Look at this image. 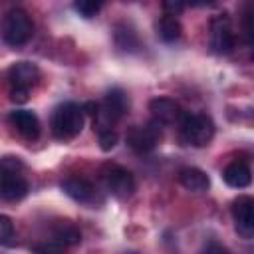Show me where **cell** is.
<instances>
[{
    "label": "cell",
    "instance_id": "6da1fadb",
    "mask_svg": "<svg viewBox=\"0 0 254 254\" xmlns=\"http://www.w3.org/2000/svg\"><path fill=\"white\" fill-rule=\"evenodd\" d=\"M179 125L181 141L190 147H204L214 135V123L206 113H183Z\"/></svg>",
    "mask_w": 254,
    "mask_h": 254
},
{
    "label": "cell",
    "instance_id": "7a4b0ae2",
    "mask_svg": "<svg viewBox=\"0 0 254 254\" xmlns=\"http://www.w3.org/2000/svg\"><path fill=\"white\" fill-rule=\"evenodd\" d=\"M85 121V111L83 105L77 103H64L54 111L52 117V129L58 139H71L83 129Z\"/></svg>",
    "mask_w": 254,
    "mask_h": 254
},
{
    "label": "cell",
    "instance_id": "3957f363",
    "mask_svg": "<svg viewBox=\"0 0 254 254\" xmlns=\"http://www.w3.org/2000/svg\"><path fill=\"white\" fill-rule=\"evenodd\" d=\"M34 34V24L30 16L22 8H14L4 16L2 22V38L8 46H22L26 44Z\"/></svg>",
    "mask_w": 254,
    "mask_h": 254
},
{
    "label": "cell",
    "instance_id": "277c9868",
    "mask_svg": "<svg viewBox=\"0 0 254 254\" xmlns=\"http://www.w3.org/2000/svg\"><path fill=\"white\" fill-rule=\"evenodd\" d=\"M125 139H127V145L135 153H139V155L149 153L157 147V143L161 139V123L153 121V123H147V125H135L127 131Z\"/></svg>",
    "mask_w": 254,
    "mask_h": 254
},
{
    "label": "cell",
    "instance_id": "5b68a950",
    "mask_svg": "<svg viewBox=\"0 0 254 254\" xmlns=\"http://www.w3.org/2000/svg\"><path fill=\"white\" fill-rule=\"evenodd\" d=\"M232 216L238 236L244 240L254 238V196H238L232 202Z\"/></svg>",
    "mask_w": 254,
    "mask_h": 254
},
{
    "label": "cell",
    "instance_id": "8992f818",
    "mask_svg": "<svg viewBox=\"0 0 254 254\" xmlns=\"http://www.w3.org/2000/svg\"><path fill=\"white\" fill-rule=\"evenodd\" d=\"M103 181L107 190L117 198H127L135 190V179L133 175L119 165H107L103 171Z\"/></svg>",
    "mask_w": 254,
    "mask_h": 254
},
{
    "label": "cell",
    "instance_id": "52a82bcc",
    "mask_svg": "<svg viewBox=\"0 0 254 254\" xmlns=\"http://www.w3.org/2000/svg\"><path fill=\"white\" fill-rule=\"evenodd\" d=\"M210 48L214 54H230L234 48V36L230 30V20L226 14H218L210 22Z\"/></svg>",
    "mask_w": 254,
    "mask_h": 254
},
{
    "label": "cell",
    "instance_id": "ba28073f",
    "mask_svg": "<svg viewBox=\"0 0 254 254\" xmlns=\"http://www.w3.org/2000/svg\"><path fill=\"white\" fill-rule=\"evenodd\" d=\"M99 109H101V113H103L111 123H115V121H119V119L127 113V109H129V99H127V95H125L123 89L113 87V89H109V91L105 93L103 105H101Z\"/></svg>",
    "mask_w": 254,
    "mask_h": 254
},
{
    "label": "cell",
    "instance_id": "9c48e42d",
    "mask_svg": "<svg viewBox=\"0 0 254 254\" xmlns=\"http://www.w3.org/2000/svg\"><path fill=\"white\" fill-rule=\"evenodd\" d=\"M10 123L16 127V131L24 139H36L40 135V119L30 109H14L10 113Z\"/></svg>",
    "mask_w": 254,
    "mask_h": 254
},
{
    "label": "cell",
    "instance_id": "30bf717a",
    "mask_svg": "<svg viewBox=\"0 0 254 254\" xmlns=\"http://www.w3.org/2000/svg\"><path fill=\"white\" fill-rule=\"evenodd\" d=\"M149 111L153 113L155 121L161 123V125H169V123L181 121V117H183L181 107L173 99H169V97H155V99H151Z\"/></svg>",
    "mask_w": 254,
    "mask_h": 254
},
{
    "label": "cell",
    "instance_id": "8fae6325",
    "mask_svg": "<svg viewBox=\"0 0 254 254\" xmlns=\"http://www.w3.org/2000/svg\"><path fill=\"white\" fill-rule=\"evenodd\" d=\"M28 192V183L16 171H2L0 179V194L4 200H20Z\"/></svg>",
    "mask_w": 254,
    "mask_h": 254
},
{
    "label": "cell",
    "instance_id": "7c38bea8",
    "mask_svg": "<svg viewBox=\"0 0 254 254\" xmlns=\"http://www.w3.org/2000/svg\"><path fill=\"white\" fill-rule=\"evenodd\" d=\"M40 75V69L32 62H16L8 67V79L12 87H26L32 85Z\"/></svg>",
    "mask_w": 254,
    "mask_h": 254
},
{
    "label": "cell",
    "instance_id": "4fadbf2b",
    "mask_svg": "<svg viewBox=\"0 0 254 254\" xmlns=\"http://www.w3.org/2000/svg\"><path fill=\"white\" fill-rule=\"evenodd\" d=\"M222 179L232 189H244L252 183V171L244 161H234L224 169Z\"/></svg>",
    "mask_w": 254,
    "mask_h": 254
},
{
    "label": "cell",
    "instance_id": "5bb4252c",
    "mask_svg": "<svg viewBox=\"0 0 254 254\" xmlns=\"http://www.w3.org/2000/svg\"><path fill=\"white\" fill-rule=\"evenodd\" d=\"M179 181H181V185H183L187 190H190V192H204V190H208V187H210L208 175H206L204 171L196 169V167H187V169H183V171L179 173Z\"/></svg>",
    "mask_w": 254,
    "mask_h": 254
},
{
    "label": "cell",
    "instance_id": "9a60e30c",
    "mask_svg": "<svg viewBox=\"0 0 254 254\" xmlns=\"http://www.w3.org/2000/svg\"><path fill=\"white\" fill-rule=\"evenodd\" d=\"M62 190H64L69 198H73V200H77V202H87V200L91 198V194H93V187H91L85 179H79V177H69V179H65V181L62 183Z\"/></svg>",
    "mask_w": 254,
    "mask_h": 254
},
{
    "label": "cell",
    "instance_id": "2e32d148",
    "mask_svg": "<svg viewBox=\"0 0 254 254\" xmlns=\"http://www.w3.org/2000/svg\"><path fill=\"white\" fill-rule=\"evenodd\" d=\"M181 22L175 18V16H163L157 24V34L163 42H175L181 38Z\"/></svg>",
    "mask_w": 254,
    "mask_h": 254
},
{
    "label": "cell",
    "instance_id": "e0dca14e",
    "mask_svg": "<svg viewBox=\"0 0 254 254\" xmlns=\"http://www.w3.org/2000/svg\"><path fill=\"white\" fill-rule=\"evenodd\" d=\"M54 240L62 242L65 248H67V246H75V244L81 240V232H79L73 224H69V222H60V224L54 228Z\"/></svg>",
    "mask_w": 254,
    "mask_h": 254
},
{
    "label": "cell",
    "instance_id": "ac0fdd59",
    "mask_svg": "<svg viewBox=\"0 0 254 254\" xmlns=\"http://www.w3.org/2000/svg\"><path fill=\"white\" fill-rule=\"evenodd\" d=\"M115 44L121 50H137L139 48V40H137L135 32L127 26H117L115 28Z\"/></svg>",
    "mask_w": 254,
    "mask_h": 254
},
{
    "label": "cell",
    "instance_id": "d6986e66",
    "mask_svg": "<svg viewBox=\"0 0 254 254\" xmlns=\"http://www.w3.org/2000/svg\"><path fill=\"white\" fill-rule=\"evenodd\" d=\"M242 36L244 40L254 46V4H248L242 14Z\"/></svg>",
    "mask_w": 254,
    "mask_h": 254
},
{
    "label": "cell",
    "instance_id": "ffe728a7",
    "mask_svg": "<svg viewBox=\"0 0 254 254\" xmlns=\"http://www.w3.org/2000/svg\"><path fill=\"white\" fill-rule=\"evenodd\" d=\"M32 252H34V254H65V246H64L62 242L50 238V240H44V242L36 244V246L32 248Z\"/></svg>",
    "mask_w": 254,
    "mask_h": 254
},
{
    "label": "cell",
    "instance_id": "44dd1931",
    "mask_svg": "<svg viewBox=\"0 0 254 254\" xmlns=\"http://www.w3.org/2000/svg\"><path fill=\"white\" fill-rule=\"evenodd\" d=\"M75 12L83 18H93L99 10H101V2H93V0H77L73 4Z\"/></svg>",
    "mask_w": 254,
    "mask_h": 254
},
{
    "label": "cell",
    "instance_id": "7402d4cb",
    "mask_svg": "<svg viewBox=\"0 0 254 254\" xmlns=\"http://www.w3.org/2000/svg\"><path fill=\"white\" fill-rule=\"evenodd\" d=\"M12 238H14V224L6 214H2L0 216V242H2V246H12L14 244Z\"/></svg>",
    "mask_w": 254,
    "mask_h": 254
},
{
    "label": "cell",
    "instance_id": "603a6c76",
    "mask_svg": "<svg viewBox=\"0 0 254 254\" xmlns=\"http://www.w3.org/2000/svg\"><path fill=\"white\" fill-rule=\"evenodd\" d=\"M117 133L113 129H107V131H101L99 133V147L101 151H111L115 145H117Z\"/></svg>",
    "mask_w": 254,
    "mask_h": 254
},
{
    "label": "cell",
    "instance_id": "cb8c5ba5",
    "mask_svg": "<svg viewBox=\"0 0 254 254\" xmlns=\"http://www.w3.org/2000/svg\"><path fill=\"white\" fill-rule=\"evenodd\" d=\"M163 10L167 12V16H175L179 12L185 10V4L183 2H173V0H165L163 2Z\"/></svg>",
    "mask_w": 254,
    "mask_h": 254
},
{
    "label": "cell",
    "instance_id": "d4e9b609",
    "mask_svg": "<svg viewBox=\"0 0 254 254\" xmlns=\"http://www.w3.org/2000/svg\"><path fill=\"white\" fill-rule=\"evenodd\" d=\"M10 99H12L14 103H26V101H28V89H26V87H12Z\"/></svg>",
    "mask_w": 254,
    "mask_h": 254
},
{
    "label": "cell",
    "instance_id": "484cf974",
    "mask_svg": "<svg viewBox=\"0 0 254 254\" xmlns=\"http://www.w3.org/2000/svg\"><path fill=\"white\" fill-rule=\"evenodd\" d=\"M204 254H224V248L218 244V242H208L206 248H204Z\"/></svg>",
    "mask_w": 254,
    "mask_h": 254
}]
</instances>
